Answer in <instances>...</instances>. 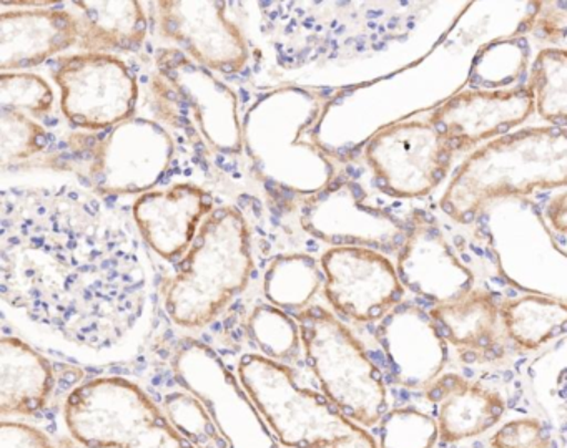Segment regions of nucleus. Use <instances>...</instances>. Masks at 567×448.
Segmentation results:
<instances>
[{
	"instance_id": "obj_4",
	"label": "nucleus",
	"mask_w": 567,
	"mask_h": 448,
	"mask_svg": "<svg viewBox=\"0 0 567 448\" xmlns=\"http://www.w3.org/2000/svg\"><path fill=\"white\" fill-rule=\"evenodd\" d=\"M327 106L323 96L297 86L271 90L250 106L245 155L265 185L308 198L337 178L327 152L307 139Z\"/></svg>"
},
{
	"instance_id": "obj_20",
	"label": "nucleus",
	"mask_w": 567,
	"mask_h": 448,
	"mask_svg": "<svg viewBox=\"0 0 567 448\" xmlns=\"http://www.w3.org/2000/svg\"><path fill=\"white\" fill-rule=\"evenodd\" d=\"M424 397L433 407L440 441L461 444L493 430L506 415V398L489 385L473 382L456 372H444Z\"/></svg>"
},
{
	"instance_id": "obj_22",
	"label": "nucleus",
	"mask_w": 567,
	"mask_h": 448,
	"mask_svg": "<svg viewBox=\"0 0 567 448\" xmlns=\"http://www.w3.org/2000/svg\"><path fill=\"white\" fill-rule=\"evenodd\" d=\"M51 361L16 335L0 338V414L41 411L54 390Z\"/></svg>"
},
{
	"instance_id": "obj_15",
	"label": "nucleus",
	"mask_w": 567,
	"mask_h": 448,
	"mask_svg": "<svg viewBox=\"0 0 567 448\" xmlns=\"http://www.w3.org/2000/svg\"><path fill=\"white\" fill-rule=\"evenodd\" d=\"M534 113L536 96L526 83L514 88L464 90L441 103L427 122L460 153L507 135Z\"/></svg>"
},
{
	"instance_id": "obj_17",
	"label": "nucleus",
	"mask_w": 567,
	"mask_h": 448,
	"mask_svg": "<svg viewBox=\"0 0 567 448\" xmlns=\"http://www.w3.org/2000/svg\"><path fill=\"white\" fill-rule=\"evenodd\" d=\"M396 269L404 289L433 305L454 301L474 289L473 271L426 212L411 215Z\"/></svg>"
},
{
	"instance_id": "obj_32",
	"label": "nucleus",
	"mask_w": 567,
	"mask_h": 448,
	"mask_svg": "<svg viewBox=\"0 0 567 448\" xmlns=\"http://www.w3.org/2000/svg\"><path fill=\"white\" fill-rule=\"evenodd\" d=\"M553 431L536 417L513 418L489 438V448H550Z\"/></svg>"
},
{
	"instance_id": "obj_12",
	"label": "nucleus",
	"mask_w": 567,
	"mask_h": 448,
	"mask_svg": "<svg viewBox=\"0 0 567 448\" xmlns=\"http://www.w3.org/2000/svg\"><path fill=\"white\" fill-rule=\"evenodd\" d=\"M300 221L308 235L331 248L400 251L408 235V222L371 206L363 186L344 176H337L327 188L305 198Z\"/></svg>"
},
{
	"instance_id": "obj_3",
	"label": "nucleus",
	"mask_w": 567,
	"mask_h": 448,
	"mask_svg": "<svg viewBox=\"0 0 567 448\" xmlns=\"http://www.w3.org/2000/svg\"><path fill=\"white\" fill-rule=\"evenodd\" d=\"M567 186V128L533 126L507 133L471 153L440 199L447 218L471 225L503 198Z\"/></svg>"
},
{
	"instance_id": "obj_11",
	"label": "nucleus",
	"mask_w": 567,
	"mask_h": 448,
	"mask_svg": "<svg viewBox=\"0 0 567 448\" xmlns=\"http://www.w3.org/2000/svg\"><path fill=\"white\" fill-rule=\"evenodd\" d=\"M164 411L144 388L122 377H99L75 387L64 405L74 440L87 448H127Z\"/></svg>"
},
{
	"instance_id": "obj_38",
	"label": "nucleus",
	"mask_w": 567,
	"mask_h": 448,
	"mask_svg": "<svg viewBox=\"0 0 567 448\" xmlns=\"http://www.w3.org/2000/svg\"><path fill=\"white\" fill-rule=\"evenodd\" d=\"M330 448H380V445L367 428L360 427L353 434L344 435L340 440L334 441L333 447Z\"/></svg>"
},
{
	"instance_id": "obj_1",
	"label": "nucleus",
	"mask_w": 567,
	"mask_h": 448,
	"mask_svg": "<svg viewBox=\"0 0 567 448\" xmlns=\"http://www.w3.org/2000/svg\"><path fill=\"white\" fill-rule=\"evenodd\" d=\"M0 291L12 311L79 347L121 345L151 295L132 216L75 186L2 192Z\"/></svg>"
},
{
	"instance_id": "obj_30",
	"label": "nucleus",
	"mask_w": 567,
	"mask_h": 448,
	"mask_svg": "<svg viewBox=\"0 0 567 448\" xmlns=\"http://www.w3.org/2000/svg\"><path fill=\"white\" fill-rule=\"evenodd\" d=\"M437 440L436 418L416 407L391 408L378 424L380 448H434Z\"/></svg>"
},
{
	"instance_id": "obj_9",
	"label": "nucleus",
	"mask_w": 567,
	"mask_h": 448,
	"mask_svg": "<svg viewBox=\"0 0 567 448\" xmlns=\"http://www.w3.org/2000/svg\"><path fill=\"white\" fill-rule=\"evenodd\" d=\"M52 79L61 92L62 115L79 132H102L137 112V76L118 55L68 53L55 59Z\"/></svg>"
},
{
	"instance_id": "obj_33",
	"label": "nucleus",
	"mask_w": 567,
	"mask_h": 448,
	"mask_svg": "<svg viewBox=\"0 0 567 448\" xmlns=\"http://www.w3.org/2000/svg\"><path fill=\"white\" fill-rule=\"evenodd\" d=\"M536 10L526 20L523 32H533L539 42L557 45L567 37V2L534 3Z\"/></svg>"
},
{
	"instance_id": "obj_24",
	"label": "nucleus",
	"mask_w": 567,
	"mask_h": 448,
	"mask_svg": "<svg viewBox=\"0 0 567 448\" xmlns=\"http://www.w3.org/2000/svg\"><path fill=\"white\" fill-rule=\"evenodd\" d=\"M504 334L523 351H537L567 334V302L543 294L507 299L501 304Z\"/></svg>"
},
{
	"instance_id": "obj_36",
	"label": "nucleus",
	"mask_w": 567,
	"mask_h": 448,
	"mask_svg": "<svg viewBox=\"0 0 567 448\" xmlns=\"http://www.w3.org/2000/svg\"><path fill=\"white\" fill-rule=\"evenodd\" d=\"M554 400H556L557 431H559L560 444L563 448H567V372L564 377L557 382L556 392H554Z\"/></svg>"
},
{
	"instance_id": "obj_13",
	"label": "nucleus",
	"mask_w": 567,
	"mask_h": 448,
	"mask_svg": "<svg viewBox=\"0 0 567 448\" xmlns=\"http://www.w3.org/2000/svg\"><path fill=\"white\" fill-rule=\"evenodd\" d=\"M323 291L334 311L361 324L380 322L403 302L404 285L384 252L338 246L323 252Z\"/></svg>"
},
{
	"instance_id": "obj_35",
	"label": "nucleus",
	"mask_w": 567,
	"mask_h": 448,
	"mask_svg": "<svg viewBox=\"0 0 567 448\" xmlns=\"http://www.w3.org/2000/svg\"><path fill=\"white\" fill-rule=\"evenodd\" d=\"M0 448H58L51 438L22 421H2L0 425Z\"/></svg>"
},
{
	"instance_id": "obj_6",
	"label": "nucleus",
	"mask_w": 567,
	"mask_h": 448,
	"mask_svg": "<svg viewBox=\"0 0 567 448\" xmlns=\"http://www.w3.org/2000/svg\"><path fill=\"white\" fill-rule=\"evenodd\" d=\"M250 228L235 206L215 209L198 229L164 291L168 317L184 329L210 324L250 281Z\"/></svg>"
},
{
	"instance_id": "obj_21",
	"label": "nucleus",
	"mask_w": 567,
	"mask_h": 448,
	"mask_svg": "<svg viewBox=\"0 0 567 448\" xmlns=\"http://www.w3.org/2000/svg\"><path fill=\"white\" fill-rule=\"evenodd\" d=\"M431 317L464 364H487L506 352L501 304L486 289H471L430 309Z\"/></svg>"
},
{
	"instance_id": "obj_31",
	"label": "nucleus",
	"mask_w": 567,
	"mask_h": 448,
	"mask_svg": "<svg viewBox=\"0 0 567 448\" xmlns=\"http://www.w3.org/2000/svg\"><path fill=\"white\" fill-rule=\"evenodd\" d=\"M54 90L41 75L31 72L0 73V110L41 118L54 108Z\"/></svg>"
},
{
	"instance_id": "obj_26",
	"label": "nucleus",
	"mask_w": 567,
	"mask_h": 448,
	"mask_svg": "<svg viewBox=\"0 0 567 448\" xmlns=\"http://www.w3.org/2000/svg\"><path fill=\"white\" fill-rule=\"evenodd\" d=\"M530 88L536 96V113L547 125L567 128V49L547 46L530 66Z\"/></svg>"
},
{
	"instance_id": "obj_19",
	"label": "nucleus",
	"mask_w": 567,
	"mask_h": 448,
	"mask_svg": "<svg viewBox=\"0 0 567 448\" xmlns=\"http://www.w3.org/2000/svg\"><path fill=\"white\" fill-rule=\"evenodd\" d=\"M0 13V70L28 72L81 42L78 13L54 2H4ZM62 56V55H61Z\"/></svg>"
},
{
	"instance_id": "obj_27",
	"label": "nucleus",
	"mask_w": 567,
	"mask_h": 448,
	"mask_svg": "<svg viewBox=\"0 0 567 448\" xmlns=\"http://www.w3.org/2000/svg\"><path fill=\"white\" fill-rule=\"evenodd\" d=\"M248 334L261 355L280 364L297 362L303 348L297 317L270 302L255 305L248 317Z\"/></svg>"
},
{
	"instance_id": "obj_2",
	"label": "nucleus",
	"mask_w": 567,
	"mask_h": 448,
	"mask_svg": "<svg viewBox=\"0 0 567 448\" xmlns=\"http://www.w3.org/2000/svg\"><path fill=\"white\" fill-rule=\"evenodd\" d=\"M177 136L158 119L132 116L102 132H69L29 166L65 171L99 198L141 196L177 168Z\"/></svg>"
},
{
	"instance_id": "obj_14",
	"label": "nucleus",
	"mask_w": 567,
	"mask_h": 448,
	"mask_svg": "<svg viewBox=\"0 0 567 448\" xmlns=\"http://www.w3.org/2000/svg\"><path fill=\"white\" fill-rule=\"evenodd\" d=\"M158 33L210 72L237 75L250 62V46L228 17L227 2H152Z\"/></svg>"
},
{
	"instance_id": "obj_23",
	"label": "nucleus",
	"mask_w": 567,
	"mask_h": 448,
	"mask_svg": "<svg viewBox=\"0 0 567 448\" xmlns=\"http://www.w3.org/2000/svg\"><path fill=\"white\" fill-rule=\"evenodd\" d=\"M81 20V46L84 52H137L147 40L151 19L144 2H72Z\"/></svg>"
},
{
	"instance_id": "obj_8",
	"label": "nucleus",
	"mask_w": 567,
	"mask_h": 448,
	"mask_svg": "<svg viewBox=\"0 0 567 448\" xmlns=\"http://www.w3.org/2000/svg\"><path fill=\"white\" fill-rule=\"evenodd\" d=\"M238 377L251 404L287 448H330L361 425L344 417L323 394L301 387L288 365L245 354Z\"/></svg>"
},
{
	"instance_id": "obj_5",
	"label": "nucleus",
	"mask_w": 567,
	"mask_h": 448,
	"mask_svg": "<svg viewBox=\"0 0 567 448\" xmlns=\"http://www.w3.org/2000/svg\"><path fill=\"white\" fill-rule=\"evenodd\" d=\"M148 102L155 118L197 158L220 165L244 155V119L234 90L177 46L155 55Z\"/></svg>"
},
{
	"instance_id": "obj_10",
	"label": "nucleus",
	"mask_w": 567,
	"mask_h": 448,
	"mask_svg": "<svg viewBox=\"0 0 567 448\" xmlns=\"http://www.w3.org/2000/svg\"><path fill=\"white\" fill-rule=\"evenodd\" d=\"M456 153L430 122L393 123L368 139L364 159L378 186L393 198L431 195L446 179Z\"/></svg>"
},
{
	"instance_id": "obj_18",
	"label": "nucleus",
	"mask_w": 567,
	"mask_h": 448,
	"mask_svg": "<svg viewBox=\"0 0 567 448\" xmlns=\"http://www.w3.org/2000/svg\"><path fill=\"white\" fill-rule=\"evenodd\" d=\"M215 209L208 189L178 181L137 196L131 216L145 246L164 261L177 262L187 254L198 229Z\"/></svg>"
},
{
	"instance_id": "obj_37",
	"label": "nucleus",
	"mask_w": 567,
	"mask_h": 448,
	"mask_svg": "<svg viewBox=\"0 0 567 448\" xmlns=\"http://www.w3.org/2000/svg\"><path fill=\"white\" fill-rule=\"evenodd\" d=\"M546 218L554 231L567 235V191L553 196L546 206Z\"/></svg>"
},
{
	"instance_id": "obj_34",
	"label": "nucleus",
	"mask_w": 567,
	"mask_h": 448,
	"mask_svg": "<svg viewBox=\"0 0 567 448\" xmlns=\"http://www.w3.org/2000/svg\"><path fill=\"white\" fill-rule=\"evenodd\" d=\"M127 448H195L188 441L187 437L181 434L168 418L162 417L161 420L145 427Z\"/></svg>"
},
{
	"instance_id": "obj_28",
	"label": "nucleus",
	"mask_w": 567,
	"mask_h": 448,
	"mask_svg": "<svg viewBox=\"0 0 567 448\" xmlns=\"http://www.w3.org/2000/svg\"><path fill=\"white\" fill-rule=\"evenodd\" d=\"M54 136L32 116L0 110V162L2 168H24L51 148Z\"/></svg>"
},
{
	"instance_id": "obj_16",
	"label": "nucleus",
	"mask_w": 567,
	"mask_h": 448,
	"mask_svg": "<svg viewBox=\"0 0 567 448\" xmlns=\"http://www.w3.org/2000/svg\"><path fill=\"white\" fill-rule=\"evenodd\" d=\"M391 381L401 387L427 388L447 364V342L430 311L400 302L374 329Z\"/></svg>"
},
{
	"instance_id": "obj_7",
	"label": "nucleus",
	"mask_w": 567,
	"mask_h": 448,
	"mask_svg": "<svg viewBox=\"0 0 567 448\" xmlns=\"http://www.w3.org/2000/svg\"><path fill=\"white\" fill-rule=\"evenodd\" d=\"M303 351L324 397L354 424L373 427L390 410L388 388L373 358L353 332L328 309L295 314Z\"/></svg>"
},
{
	"instance_id": "obj_29",
	"label": "nucleus",
	"mask_w": 567,
	"mask_h": 448,
	"mask_svg": "<svg viewBox=\"0 0 567 448\" xmlns=\"http://www.w3.org/2000/svg\"><path fill=\"white\" fill-rule=\"evenodd\" d=\"M164 415L195 448H230L207 405L192 392H172L164 398Z\"/></svg>"
},
{
	"instance_id": "obj_25",
	"label": "nucleus",
	"mask_w": 567,
	"mask_h": 448,
	"mask_svg": "<svg viewBox=\"0 0 567 448\" xmlns=\"http://www.w3.org/2000/svg\"><path fill=\"white\" fill-rule=\"evenodd\" d=\"M324 274L320 262L308 254L293 252L275 258L265 271V298L285 312L305 311L323 288Z\"/></svg>"
}]
</instances>
